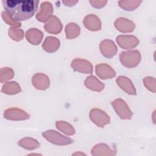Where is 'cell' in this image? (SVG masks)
Here are the masks:
<instances>
[{"mask_svg": "<svg viewBox=\"0 0 156 156\" xmlns=\"http://www.w3.org/2000/svg\"><path fill=\"white\" fill-rule=\"evenodd\" d=\"M102 54L107 58H112L116 55L118 49L115 43L110 40H104L100 44Z\"/></svg>", "mask_w": 156, "mask_h": 156, "instance_id": "cell-8", "label": "cell"}, {"mask_svg": "<svg viewBox=\"0 0 156 156\" xmlns=\"http://www.w3.org/2000/svg\"><path fill=\"white\" fill-rule=\"evenodd\" d=\"M43 37V32L37 29H30L26 33L27 40L32 44H38L41 41Z\"/></svg>", "mask_w": 156, "mask_h": 156, "instance_id": "cell-17", "label": "cell"}, {"mask_svg": "<svg viewBox=\"0 0 156 156\" xmlns=\"http://www.w3.org/2000/svg\"><path fill=\"white\" fill-rule=\"evenodd\" d=\"M90 117L91 120L100 127H103L110 121L109 116L98 108L92 109L90 113Z\"/></svg>", "mask_w": 156, "mask_h": 156, "instance_id": "cell-5", "label": "cell"}, {"mask_svg": "<svg viewBox=\"0 0 156 156\" xmlns=\"http://www.w3.org/2000/svg\"><path fill=\"white\" fill-rule=\"evenodd\" d=\"M90 3L91 4V5L95 7V8H98V9H100L102 8L103 7H104L106 4L107 3V1H104V0H91L90 1Z\"/></svg>", "mask_w": 156, "mask_h": 156, "instance_id": "cell-29", "label": "cell"}, {"mask_svg": "<svg viewBox=\"0 0 156 156\" xmlns=\"http://www.w3.org/2000/svg\"><path fill=\"white\" fill-rule=\"evenodd\" d=\"M14 73L13 71L10 68H2L1 69V74H0V79L1 82L3 83L5 81H7L13 77Z\"/></svg>", "mask_w": 156, "mask_h": 156, "instance_id": "cell-26", "label": "cell"}, {"mask_svg": "<svg viewBox=\"0 0 156 156\" xmlns=\"http://www.w3.org/2000/svg\"><path fill=\"white\" fill-rule=\"evenodd\" d=\"M116 83L121 89L129 94H136L135 88L131 80L124 76H119L116 79Z\"/></svg>", "mask_w": 156, "mask_h": 156, "instance_id": "cell-16", "label": "cell"}, {"mask_svg": "<svg viewBox=\"0 0 156 156\" xmlns=\"http://www.w3.org/2000/svg\"><path fill=\"white\" fill-rule=\"evenodd\" d=\"M60 46L59 40L54 37H47L42 45L43 49L48 52H54L56 51Z\"/></svg>", "mask_w": 156, "mask_h": 156, "instance_id": "cell-18", "label": "cell"}, {"mask_svg": "<svg viewBox=\"0 0 156 156\" xmlns=\"http://www.w3.org/2000/svg\"><path fill=\"white\" fill-rule=\"evenodd\" d=\"M142 2L138 0H123L118 1L119 5L126 10H133L137 8Z\"/></svg>", "mask_w": 156, "mask_h": 156, "instance_id": "cell-22", "label": "cell"}, {"mask_svg": "<svg viewBox=\"0 0 156 156\" xmlns=\"http://www.w3.org/2000/svg\"><path fill=\"white\" fill-rule=\"evenodd\" d=\"M2 5L6 12L15 21L27 20L33 16L37 10V0H5Z\"/></svg>", "mask_w": 156, "mask_h": 156, "instance_id": "cell-1", "label": "cell"}, {"mask_svg": "<svg viewBox=\"0 0 156 156\" xmlns=\"http://www.w3.org/2000/svg\"><path fill=\"white\" fill-rule=\"evenodd\" d=\"M18 144L21 147L27 149H34L40 147V143L36 140L31 138H24L19 141Z\"/></svg>", "mask_w": 156, "mask_h": 156, "instance_id": "cell-23", "label": "cell"}, {"mask_svg": "<svg viewBox=\"0 0 156 156\" xmlns=\"http://www.w3.org/2000/svg\"><path fill=\"white\" fill-rule=\"evenodd\" d=\"M83 24L87 29L91 31H97L101 29V23L99 18L93 14L86 16L83 20Z\"/></svg>", "mask_w": 156, "mask_h": 156, "instance_id": "cell-14", "label": "cell"}, {"mask_svg": "<svg viewBox=\"0 0 156 156\" xmlns=\"http://www.w3.org/2000/svg\"><path fill=\"white\" fill-rule=\"evenodd\" d=\"M65 33L68 39L74 38L79 36L80 34V27L76 23H69L65 27Z\"/></svg>", "mask_w": 156, "mask_h": 156, "instance_id": "cell-21", "label": "cell"}, {"mask_svg": "<svg viewBox=\"0 0 156 156\" xmlns=\"http://www.w3.org/2000/svg\"><path fill=\"white\" fill-rule=\"evenodd\" d=\"M9 35L12 40L18 41L23 38L24 32L21 29L10 27L9 30Z\"/></svg>", "mask_w": 156, "mask_h": 156, "instance_id": "cell-25", "label": "cell"}, {"mask_svg": "<svg viewBox=\"0 0 156 156\" xmlns=\"http://www.w3.org/2000/svg\"><path fill=\"white\" fill-rule=\"evenodd\" d=\"M55 125L59 130L66 135H72L75 133V130L73 127L65 121H57Z\"/></svg>", "mask_w": 156, "mask_h": 156, "instance_id": "cell-24", "label": "cell"}, {"mask_svg": "<svg viewBox=\"0 0 156 156\" xmlns=\"http://www.w3.org/2000/svg\"><path fill=\"white\" fill-rule=\"evenodd\" d=\"M115 27L121 32H131L135 28V24L124 18H119L115 22Z\"/></svg>", "mask_w": 156, "mask_h": 156, "instance_id": "cell-15", "label": "cell"}, {"mask_svg": "<svg viewBox=\"0 0 156 156\" xmlns=\"http://www.w3.org/2000/svg\"><path fill=\"white\" fill-rule=\"evenodd\" d=\"M62 2L66 6H69V7H71L73 5H74L76 3L78 2V1H73V0H66V1H63Z\"/></svg>", "mask_w": 156, "mask_h": 156, "instance_id": "cell-30", "label": "cell"}, {"mask_svg": "<svg viewBox=\"0 0 156 156\" xmlns=\"http://www.w3.org/2000/svg\"><path fill=\"white\" fill-rule=\"evenodd\" d=\"M42 135L48 141L57 145H67L71 144L73 142V140L71 138L65 136L52 130L46 131L43 132Z\"/></svg>", "mask_w": 156, "mask_h": 156, "instance_id": "cell-3", "label": "cell"}, {"mask_svg": "<svg viewBox=\"0 0 156 156\" xmlns=\"http://www.w3.org/2000/svg\"><path fill=\"white\" fill-rule=\"evenodd\" d=\"M53 13L52 5L49 2H42L39 12L36 15V18L40 22H45L50 19Z\"/></svg>", "mask_w": 156, "mask_h": 156, "instance_id": "cell-7", "label": "cell"}, {"mask_svg": "<svg viewBox=\"0 0 156 156\" xmlns=\"http://www.w3.org/2000/svg\"><path fill=\"white\" fill-rule=\"evenodd\" d=\"M71 67L77 71L85 74H91L93 66L91 63L86 60L76 58L71 63Z\"/></svg>", "mask_w": 156, "mask_h": 156, "instance_id": "cell-9", "label": "cell"}, {"mask_svg": "<svg viewBox=\"0 0 156 156\" xmlns=\"http://www.w3.org/2000/svg\"><path fill=\"white\" fill-rule=\"evenodd\" d=\"M96 73L102 79H111L115 76V71L108 65L101 63L96 66Z\"/></svg>", "mask_w": 156, "mask_h": 156, "instance_id": "cell-11", "label": "cell"}, {"mask_svg": "<svg viewBox=\"0 0 156 156\" xmlns=\"http://www.w3.org/2000/svg\"><path fill=\"white\" fill-rule=\"evenodd\" d=\"M1 15L4 21L8 24L12 25L15 27H18L21 26V24L20 23L14 20L6 12H2L1 13Z\"/></svg>", "mask_w": 156, "mask_h": 156, "instance_id": "cell-27", "label": "cell"}, {"mask_svg": "<svg viewBox=\"0 0 156 156\" xmlns=\"http://www.w3.org/2000/svg\"><path fill=\"white\" fill-rule=\"evenodd\" d=\"M44 27L46 32L51 34H57L62 31V24L57 16H52L44 24Z\"/></svg>", "mask_w": 156, "mask_h": 156, "instance_id": "cell-12", "label": "cell"}, {"mask_svg": "<svg viewBox=\"0 0 156 156\" xmlns=\"http://www.w3.org/2000/svg\"><path fill=\"white\" fill-rule=\"evenodd\" d=\"M116 113L122 119H130L132 116V113L129 109L126 103L121 99H117L112 102Z\"/></svg>", "mask_w": 156, "mask_h": 156, "instance_id": "cell-4", "label": "cell"}, {"mask_svg": "<svg viewBox=\"0 0 156 156\" xmlns=\"http://www.w3.org/2000/svg\"><path fill=\"white\" fill-rule=\"evenodd\" d=\"M85 85L88 88L96 91H101L104 88V84L93 76L87 78L85 81Z\"/></svg>", "mask_w": 156, "mask_h": 156, "instance_id": "cell-19", "label": "cell"}, {"mask_svg": "<svg viewBox=\"0 0 156 156\" xmlns=\"http://www.w3.org/2000/svg\"><path fill=\"white\" fill-rule=\"evenodd\" d=\"M145 87L150 91L155 93V79L154 77H147L143 80Z\"/></svg>", "mask_w": 156, "mask_h": 156, "instance_id": "cell-28", "label": "cell"}, {"mask_svg": "<svg viewBox=\"0 0 156 156\" xmlns=\"http://www.w3.org/2000/svg\"><path fill=\"white\" fill-rule=\"evenodd\" d=\"M116 41L124 49L133 48L139 43L138 39L133 35H119L116 38Z\"/></svg>", "mask_w": 156, "mask_h": 156, "instance_id": "cell-10", "label": "cell"}, {"mask_svg": "<svg viewBox=\"0 0 156 156\" xmlns=\"http://www.w3.org/2000/svg\"><path fill=\"white\" fill-rule=\"evenodd\" d=\"M119 59L122 64L127 68H133L138 65L141 60V55L138 51H130L122 52L119 55Z\"/></svg>", "mask_w": 156, "mask_h": 156, "instance_id": "cell-2", "label": "cell"}, {"mask_svg": "<svg viewBox=\"0 0 156 156\" xmlns=\"http://www.w3.org/2000/svg\"><path fill=\"white\" fill-rule=\"evenodd\" d=\"M4 116L5 119L10 120H25L30 118V115L21 109L17 108H10L4 112Z\"/></svg>", "mask_w": 156, "mask_h": 156, "instance_id": "cell-6", "label": "cell"}, {"mask_svg": "<svg viewBox=\"0 0 156 156\" xmlns=\"http://www.w3.org/2000/svg\"><path fill=\"white\" fill-rule=\"evenodd\" d=\"M33 85L38 90H44L49 87V79L48 77L42 73H37L32 77Z\"/></svg>", "mask_w": 156, "mask_h": 156, "instance_id": "cell-13", "label": "cell"}, {"mask_svg": "<svg viewBox=\"0 0 156 156\" xmlns=\"http://www.w3.org/2000/svg\"><path fill=\"white\" fill-rule=\"evenodd\" d=\"M2 92L7 94H15L21 91L20 85L16 82H7L2 87Z\"/></svg>", "mask_w": 156, "mask_h": 156, "instance_id": "cell-20", "label": "cell"}]
</instances>
